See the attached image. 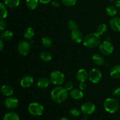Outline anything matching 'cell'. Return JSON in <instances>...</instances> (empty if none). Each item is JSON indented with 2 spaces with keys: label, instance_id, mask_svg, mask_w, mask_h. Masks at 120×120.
<instances>
[{
  "label": "cell",
  "instance_id": "cell-14",
  "mask_svg": "<svg viewBox=\"0 0 120 120\" xmlns=\"http://www.w3.org/2000/svg\"><path fill=\"white\" fill-rule=\"evenodd\" d=\"M34 78L32 76H26L23 77L21 80V86L23 88L30 87L34 83Z\"/></svg>",
  "mask_w": 120,
  "mask_h": 120
},
{
  "label": "cell",
  "instance_id": "cell-39",
  "mask_svg": "<svg viewBox=\"0 0 120 120\" xmlns=\"http://www.w3.org/2000/svg\"><path fill=\"white\" fill-rule=\"evenodd\" d=\"M115 7L120 9V0H116L115 2Z\"/></svg>",
  "mask_w": 120,
  "mask_h": 120
},
{
  "label": "cell",
  "instance_id": "cell-12",
  "mask_svg": "<svg viewBox=\"0 0 120 120\" xmlns=\"http://www.w3.org/2000/svg\"><path fill=\"white\" fill-rule=\"evenodd\" d=\"M76 76L79 82H85L89 77V74L85 69H81L77 71Z\"/></svg>",
  "mask_w": 120,
  "mask_h": 120
},
{
  "label": "cell",
  "instance_id": "cell-16",
  "mask_svg": "<svg viewBox=\"0 0 120 120\" xmlns=\"http://www.w3.org/2000/svg\"><path fill=\"white\" fill-rule=\"evenodd\" d=\"M50 79L46 77H42L39 79L37 82V86L40 89H46L50 84Z\"/></svg>",
  "mask_w": 120,
  "mask_h": 120
},
{
  "label": "cell",
  "instance_id": "cell-23",
  "mask_svg": "<svg viewBox=\"0 0 120 120\" xmlns=\"http://www.w3.org/2000/svg\"><path fill=\"white\" fill-rule=\"evenodd\" d=\"M4 3L7 7L14 8L19 5L20 0H4Z\"/></svg>",
  "mask_w": 120,
  "mask_h": 120
},
{
  "label": "cell",
  "instance_id": "cell-25",
  "mask_svg": "<svg viewBox=\"0 0 120 120\" xmlns=\"http://www.w3.org/2000/svg\"><path fill=\"white\" fill-rule=\"evenodd\" d=\"M34 35H35V31H34V29L30 27L26 28L24 32V36L25 38L27 40H30L34 38Z\"/></svg>",
  "mask_w": 120,
  "mask_h": 120
},
{
  "label": "cell",
  "instance_id": "cell-40",
  "mask_svg": "<svg viewBox=\"0 0 120 120\" xmlns=\"http://www.w3.org/2000/svg\"><path fill=\"white\" fill-rule=\"evenodd\" d=\"M4 43L2 39L0 38V51L2 50V49L4 48Z\"/></svg>",
  "mask_w": 120,
  "mask_h": 120
},
{
  "label": "cell",
  "instance_id": "cell-11",
  "mask_svg": "<svg viewBox=\"0 0 120 120\" xmlns=\"http://www.w3.org/2000/svg\"><path fill=\"white\" fill-rule=\"evenodd\" d=\"M71 39L75 43H79L83 41L84 36L82 32L77 29V30H73L71 32Z\"/></svg>",
  "mask_w": 120,
  "mask_h": 120
},
{
  "label": "cell",
  "instance_id": "cell-10",
  "mask_svg": "<svg viewBox=\"0 0 120 120\" xmlns=\"http://www.w3.org/2000/svg\"><path fill=\"white\" fill-rule=\"evenodd\" d=\"M19 101L15 97H9L5 100V106L8 109H14L18 105Z\"/></svg>",
  "mask_w": 120,
  "mask_h": 120
},
{
  "label": "cell",
  "instance_id": "cell-41",
  "mask_svg": "<svg viewBox=\"0 0 120 120\" xmlns=\"http://www.w3.org/2000/svg\"><path fill=\"white\" fill-rule=\"evenodd\" d=\"M59 120H69L68 119V118H66V117H62V118H60Z\"/></svg>",
  "mask_w": 120,
  "mask_h": 120
},
{
  "label": "cell",
  "instance_id": "cell-24",
  "mask_svg": "<svg viewBox=\"0 0 120 120\" xmlns=\"http://www.w3.org/2000/svg\"><path fill=\"white\" fill-rule=\"evenodd\" d=\"M107 30L108 28L106 25L105 23H101L97 26V29H96V33L100 36V35H103L106 34Z\"/></svg>",
  "mask_w": 120,
  "mask_h": 120
},
{
  "label": "cell",
  "instance_id": "cell-22",
  "mask_svg": "<svg viewBox=\"0 0 120 120\" xmlns=\"http://www.w3.org/2000/svg\"><path fill=\"white\" fill-rule=\"evenodd\" d=\"M105 12H106L107 15H109V16L114 17V16H116L117 13V8L114 6L109 5L105 9Z\"/></svg>",
  "mask_w": 120,
  "mask_h": 120
},
{
  "label": "cell",
  "instance_id": "cell-38",
  "mask_svg": "<svg viewBox=\"0 0 120 120\" xmlns=\"http://www.w3.org/2000/svg\"><path fill=\"white\" fill-rule=\"evenodd\" d=\"M39 1L42 4H48L51 2L52 0H39Z\"/></svg>",
  "mask_w": 120,
  "mask_h": 120
},
{
  "label": "cell",
  "instance_id": "cell-17",
  "mask_svg": "<svg viewBox=\"0 0 120 120\" xmlns=\"http://www.w3.org/2000/svg\"><path fill=\"white\" fill-rule=\"evenodd\" d=\"M111 77L114 79L120 78V64H117L111 68L110 72Z\"/></svg>",
  "mask_w": 120,
  "mask_h": 120
},
{
  "label": "cell",
  "instance_id": "cell-7",
  "mask_svg": "<svg viewBox=\"0 0 120 120\" xmlns=\"http://www.w3.org/2000/svg\"><path fill=\"white\" fill-rule=\"evenodd\" d=\"M102 73L100 70L96 68L91 69L89 73V79L90 82L94 84L98 83L102 79Z\"/></svg>",
  "mask_w": 120,
  "mask_h": 120
},
{
  "label": "cell",
  "instance_id": "cell-32",
  "mask_svg": "<svg viewBox=\"0 0 120 120\" xmlns=\"http://www.w3.org/2000/svg\"><path fill=\"white\" fill-rule=\"evenodd\" d=\"M62 2L64 5L68 7H73L76 4L77 0H62Z\"/></svg>",
  "mask_w": 120,
  "mask_h": 120
},
{
  "label": "cell",
  "instance_id": "cell-3",
  "mask_svg": "<svg viewBox=\"0 0 120 120\" xmlns=\"http://www.w3.org/2000/svg\"><path fill=\"white\" fill-rule=\"evenodd\" d=\"M104 109L107 112L113 114L117 112L119 109V103L114 98H107L104 102Z\"/></svg>",
  "mask_w": 120,
  "mask_h": 120
},
{
  "label": "cell",
  "instance_id": "cell-21",
  "mask_svg": "<svg viewBox=\"0 0 120 120\" xmlns=\"http://www.w3.org/2000/svg\"><path fill=\"white\" fill-rule=\"evenodd\" d=\"M39 0H26V5L30 10H34L39 5Z\"/></svg>",
  "mask_w": 120,
  "mask_h": 120
},
{
  "label": "cell",
  "instance_id": "cell-37",
  "mask_svg": "<svg viewBox=\"0 0 120 120\" xmlns=\"http://www.w3.org/2000/svg\"><path fill=\"white\" fill-rule=\"evenodd\" d=\"M87 88V84H86L85 82H80L79 84V89L81 90H84Z\"/></svg>",
  "mask_w": 120,
  "mask_h": 120
},
{
  "label": "cell",
  "instance_id": "cell-42",
  "mask_svg": "<svg viewBox=\"0 0 120 120\" xmlns=\"http://www.w3.org/2000/svg\"><path fill=\"white\" fill-rule=\"evenodd\" d=\"M110 1H116V0H109Z\"/></svg>",
  "mask_w": 120,
  "mask_h": 120
},
{
  "label": "cell",
  "instance_id": "cell-15",
  "mask_svg": "<svg viewBox=\"0 0 120 120\" xmlns=\"http://www.w3.org/2000/svg\"><path fill=\"white\" fill-rule=\"evenodd\" d=\"M70 96L73 99L80 100L83 97L84 94L80 89H73L70 91Z\"/></svg>",
  "mask_w": 120,
  "mask_h": 120
},
{
  "label": "cell",
  "instance_id": "cell-5",
  "mask_svg": "<svg viewBox=\"0 0 120 120\" xmlns=\"http://www.w3.org/2000/svg\"><path fill=\"white\" fill-rule=\"evenodd\" d=\"M28 111L30 114L35 117L42 116L44 111V109L42 104L37 102L31 103L28 106Z\"/></svg>",
  "mask_w": 120,
  "mask_h": 120
},
{
  "label": "cell",
  "instance_id": "cell-8",
  "mask_svg": "<svg viewBox=\"0 0 120 120\" xmlns=\"http://www.w3.org/2000/svg\"><path fill=\"white\" fill-rule=\"evenodd\" d=\"M30 45L28 41H23L19 42L18 46V50L20 55L26 56L30 51Z\"/></svg>",
  "mask_w": 120,
  "mask_h": 120
},
{
  "label": "cell",
  "instance_id": "cell-18",
  "mask_svg": "<svg viewBox=\"0 0 120 120\" xmlns=\"http://www.w3.org/2000/svg\"><path fill=\"white\" fill-rule=\"evenodd\" d=\"M1 92L4 96L9 97L11 96L14 93V89L11 86L4 85L1 88Z\"/></svg>",
  "mask_w": 120,
  "mask_h": 120
},
{
  "label": "cell",
  "instance_id": "cell-28",
  "mask_svg": "<svg viewBox=\"0 0 120 120\" xmlns=\"http://www.w3.org/2000/svg\"><path fill=\"white\" fill-rule=\"evenodd\" d=\"M40 58L44 62H49L52 60V56L49 52L46 51H43L40 53Z\"/></svg>",
  "mask_w": 120,
  "mask_h": 120
},
{
  "label": "cell",
  "instance_id": "cell-9",
  "mask_svg": "<svg viewBox=\"0 0 120 120\" xmlns=\"http://www.w3.org/2000/svg\"><path fill=\"white\" fill-rule=\"evenodd\" d=\"M96 110V105L91 102H86L81 107V111L84 115H90Z\"/></svg>",
  "mask_w": 120,
  "mask_h": 120
},
{
  "label": "cell",
  "instance_id": "cell-30",
  "mask_svg": "<svg viewBox=\"0 0 120 120\" xmlns=\"http://www.w3.org/2000/svg\"><path fill=\"white\" fill-rule=\"evenodd\" d=\"M68 27L70 30L73 31V30H77L78 28V24L75 20L70 19L68 22Z\"/></svg>",
  "mask_w": 120,
  "mask_h": 120
},
{
  "label": "cell",
  "instance_id": "cell-4",
  "mask_svg": "<svg viewBox=\"0 0 120 120\" xmlns=\"http://www.w3.org/2000/svg\"><path fill=\"white\" fill-rule=\"evenodd\" d=\"M50 81L52 83L55 85H60L64 82L65 77L62 71L56 70L50 73Z\"/></svg>",
  "mask_w": 120,
  "mask_h": 120
},
{
  "label": "cell",
  "instance_id": "cell-31",
  "mask_svg": "<svg viewBox=\"0 0 120 120\" xmlns=\"http://www.w3.org/2000/svg\"><path fill=\"white\" fill-rule=\"evenodd\" d=\"M69 112H70V115L74 117H78L80 116L81 112L82 111H80L78 109L76 108H72L69 110Z\"/></svg>",
  "mask_w": 120,
  "mask_h": 120
},
{
  "label": "cell",
  "instance_id": "cell-43",
  "mask_svg": "<svg viewBox=\"0 0 120 120\" xmlns=\"http://www.w3.org/2000/svg\"></svg>",
  "mask_w": 120,
  "mask_h": 120
},
{
  "label": "cell",
  "instance_id": "cell-35",
  "mask_svg": "<svg viewBox=\"0 0 120 120\" xmlns=\"http://www.w3.org/2000/svg\"><path fill=\"white\" fill-rule=\"evenodd\" d=\"M7 27V23L3 19H0V31L4 30Z\"/></svg>",
  "mask_w": 120,
  "mask_h": 120
},
{
  "label": "cell",
  "instance_id": "cell-2",
  "mask_svg": "<svg viewBox=\"0 0 120 120\" xmlns=\"http://www.w3.org/2000/svg\"><path fill=\"white\" fill-rule=\"evenodd\" d=\"M83 45L89 49L95 48L101 43V38L97 33H90L87 34L83 39Z\"/></svg>",
  "mask_w": 120,
  "mask_h": 120
},
{
  "label": "cell",
  "instance_id": "cell-29",
  "mask_svg": "<svg viewBox=\"0 0 120 120\" xmlns=\"http://www.w3.org/2000/svg\"><path fill=\"white\" fill-rule=\"evenodd\" d=\"M42 43L44 48H49L52 45V41L50 38L48 36H44L42 39Z\"/></svg>",
  "mask_w": 120,
  "mask_h": 120
},
{
  "label": "cell",
  "instance_id": "cell-34",
  "mask_svg": "<svg viewBox=\"0 0 120 120\" xmlns=\"http://www.w3.org/2000/svg\"><path fill=\"white\" fill-rule=\"evenodd\" d=\"M112 95L114 97L120 96V87H116L112 90Z\"/></svg>",
  "mask_w": 120,
  "mask_h": 120
},
{
  "label": "cell",
  "instance_id": "cell-6",
  "mask_svg": "<svg viewBox=\"0 0 120 120\" xmlns=\"http://www.w3.org/2000/svg\"><path fill=\"white\" fill-rule=\"evenodd\" d=\"M99 49L101 53L104 55H110L114 52L113 45L108 41H104L101 42L99 45Z\"/></svg>",
  "mask_w": 120,
  "mask_h": 120
},
{
  "label": "cell",
  "instance_id": "cell-26",
  "mask_svg": "<svg viewBox=\"0 0 120 120\" xmlns=\"http://www.w3.org/2000/svg\"><path fill=\"white\" fill-rule=\"evenodd\" d=\"M8 15V10L5 4L0 2V19H5Z\"/></svg>",
  "mask_w": 120,
  "mask_h": 120
},
{
  "label": "cell",
  "instance_id": "cell-13",
  "mask_svg": "<svg viewBox=\"0 0 120 120\" xmlns=\"http://www.w3.org/2000/svg\"><path fill=\"white\" fill-rule=\"evenodd\" d=\"M110 26L115 32H120V18L114 17L110 21Z\"/></svg>",
  "mask_w": 120,
  "mask_h": 120
},
{
  "label": "cell",
  "instance_id": "cell-27",
  "mask_svg": "<svg viewBox=\"0 0 120 120\" xmlns=\"http://www.w3.org/2000/svg\"><path fill=\"white\" fill-rule=\"evenodd\" d=\"M13 36H14V34H13L12 32L7 30H5L1 34V38L2 40H5V41H9L12 38Z\"/></svg>",
  "mask_w": 120,
  "mask_h": 120
},
{
  "label": "cell",
  "instance_id": "cell-19",
  "mask_svg": "<svg viewBox=\"0 0 120 120\" xmlns=\"http://www.w3.org/2000/svg\"><path fill=\"white\" fill-rule=\"evenodd\" d=\"M92 60L93 63L97 66H101L104 64V57L99 53H95L92 56Z\"/></svg>",
  "mask_w": 120,
  "mask_h": 120
},
{
  "label": "cell",
  "instance_id": "cell-33",
  "mask_svg": "<svg viewBox=\"0 0 120 120\" xmlns=\"http://www.w3.org/2000/svg\"><path fill=\"white\" fill-rule=\"evenodd\" d=\"M73 83L71 82H68L66 83L65 84H64V88H65L66 90H67L68 91H70V90H72V89H73Z\"/></svg>",
  "mask_w": 120,
  "mask_h": 120
},
{
  "label": "cell",
  "instance_id": "cell-36",
  "mask_svg": "<svg viewBox=\"0 0 120 120\" xmlns=\"http://www.w3.org/2000/svg\"><path fill=\"white\" fill-rule=\"evenodd\" d=\"M52 6L54 8H57L59 6V2L57 0H53L51 2Z\"/></svg>",
  "mask_w": 120,
  "mask_h": 120
},
{
  "label": "cell",
  "instance_id": "cell-20",
  "mask_svg": "<svg viewBox=\"0 0 120 120\" xmlns=\"http://www.w3.org/2000/svg\"><path fill=\"white\" fill-rule=\"evenodd\" d=\"M3 120H19V117L16 112L11 111L4 115Z\"/></svg>",
  "mask_w": 120,
  "mask_h": 120
},
{
  "label": "cell",
  "instance_id": "cell-1",
  "mask_svg": "<svg viewBox=\"0 0 120 120\" xmlns=\"http://www.w3.org/2000/svg\"><path fill=\"white\" fill-rule=\"evenodd\" d=\"M68 91L63 87H57L54 88L51 92L52 100L56 103H62L65 101L68 98Z\"/></svg>",
  "mask_w": 120,
  "mask_h": 120
}]
</instances>
